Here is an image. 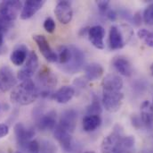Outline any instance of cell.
Instances as JSON below:
<instances>
[{"label": "cell", "mask_w": 153, "mask_h": 153, "mask_svg": "<svg viewBox=\"0 0 153 153\" xmlns=\"http://www.w3.org/2000/svg\"><path fill=\"white\" fill-rule=\"evenodd\" d=\"M28 56L29 53L27 46L21 44L15 47V48L13 50V52L10 55V60L14 66H20L26 61Z\"/></svg>", "instance_id": "obj_20"}, {"label": "cell", "mask_w": 153, "mask_h": 153, "mask_svg": "<svg viewBox=\"0 0 153 153\" xmlns=\"http://www.w3.org/2000/svg\"><path fill=\"white\" fill-rule=\"evenodd\" d=\"M102 105L104 109L110 112L114 113L120 109L124 94L122 92L123 89V80L117 75H108L102 80Z\"/></svg>", "instance_id": "obj_1"}, {"label": "cell", "mask_w": 153, "mask_h": 153, "mask_svg": "<svg viewBox=\"0 0 153 153\" xmlns=\"http://www.w3.org/2000/svg\"><path fill=\"white\" fill-rule=\"evenodd\" d=\"M109 45L112 50H117L125 46V40L120 29L117 26H111L109 35Z\"/></svg>", "instance_id": "obj_19"}, {"label": "cell", "mask_w": 153, "mask_h": 153, "mask_svg": "<svg viewBox=\"0 0 153 153\" xmlns=\"http://www.w3.org/2000/svg\"><path fill=\"white\" fill-rule=\"evenodd\" d=\"M3 42H4V38H3V34H2V33L0 32V47L2 46Z\"/></svg>", "instance_id": "obj_35"}, {"label": "cell", "mask_w": 153, "mask_h": 153, "mask_svg": "<svg viewBox=\"0 0 153 153\" xmlns=\"http://www.w3.org/2000/svg\"><path fill=\"white\" fill-rule=\"evenodd\" d=\"M54 137L57 142L60 143L61 147L65 153H81L82 147L81 145L73 140L71 133L61 129L56 126L54 129Z\"/></svg>", "instance_id": "obj_4"}, {"label": "cell", "mask_w": 153, "mask_h": 153, "mask_svg": "<svg viewBox=\"0 0 153 153\" xmlns=\"http://www.w3.org/2000/svg\"><path fill=\"white\" fill-rule=\"evenodd\" d=\"M16 153H22V151H17Z\"/></svg>", "instance_id": "obj_40"}, {"label": "cell", "mask_w": 153, "mask_h": 153, "mask_svg": "<svg viewBox=\"0 0 153 153\" xmlns=\"http://www.w3.org/2000/svg\"><path fill=\"white\" fill-rule=\"evenodd\" d=\"M9 133V127L5 124H0V139L5 137Z\"/></svg>", "instance_id": "obj_32"}, {"label": "cell", "mask_w": 153, "mask_h": 153, "mask_svg": "<svg viewBox=\"0 0 153 153\" xmlns=\"http://www.w3.org/2000/svg\"><path fill=\"white\" fill-rule=\"evenodd\" d=\"M103 14H104L110 21L114 22V21H116V19H117V14L115 13L112 9H111V8H108L107 11H106Z\"/></svg>", "instance_id": "obj_33"}, {"label": "cell", "mask_w": 153, "mask_h": 153, "mask_svg": "<svg viewBox=\"0 0 153 153\" xmlns=\"http://www.w3.org/2000/svg\"><path fill=\"white\" fill-rule=\"evenodd\" d=\"M0 109H1V107H0Z\"/></svg>", "instance_id": "obj_41"}, {"label": "cell", "mask_w": 153, "mask_h": 153, "mask_svg": "<svg viewBox=\"0 0 153 153\" xmlns=\"http://www.w3.org/2000/svg\"><path fill=\"white\" fill-rule=\"evenodd\" d=\"M54 14L57 20L62 24H68L73 17V10L71 5L68 1H60L54 8Z\"/></svg>", "instance_id": "obj_10"}, {"label": "cell", "mask_w": 153, "mask_h": 153, "mask_svg": "<svg viewBox=\"0 0 153 153\" xmlns=\"http://www.w3.org/2000/svg\"><path fill=\"white\" fill-rule=\"evenodd\" d=\"M72 50V56L70 62L62 67V70L67 74L74 75L78 73L84 66L85 64V56L82 50L73 45H71Z\"/></svg>", "instance_id": "obj_8"}, {"label": "cell", "mask_w": 153, "mask_h": 153, "mask_svg": "<svg viewBox=\"0 0 153 153\" xmlns=\"http://www.w3.org/2000/svg\"><path fill=\"white\" fill-rule=\"evenodd\" d=\"M87 35L90 42L94 47L98 49L104 48V37H105V30L101 25H94L89 28L87 31Z\"/></svg>", "instance_id": "obj_14"}, {"label": "cell", "mask_w": 153, "mask_h": 153, "mask_svg": "<svg viewBox=\"0 0 153 153\" xmlns=\"http://www.w3.org/2000/svg\"><path fill=\"white\" fill-rule=\"evenodd\" d=\"M102 111V109L101 103L99 101V98L96 95H94L93 99H92V102L87 107V109H86L87 115H100Z\"/></svg>", "instance_id": "obj_25"}, {"label": "cell", "mask_w": 153, "mask_h": 153, "mask_svg": "<svg viewBox=\"0 0 153 153\" xmlns=\"http://www.w3.org/2000/svg\"><path fill=\"white\" fill-rule=\"evenodd\" d=\"M141 122L142 124L149 131H153V111L152 103L150 101H143L141 105Z\"/></svg>", "instance_id": "obj_17"}, {"label": "cell", "mask_w": 153, "mask_h": 153, "mask_svg": "<svg viewBox=\"0 0 153 153\" xmlns=\"http://www.w3.org/2000/svg\"><path fill=\"white\" fill-rule=\"evenodd\" d=\"M152 111H153V100H152Z\"/></svg>", "instance_id": "obj_39"}, {"label": "cell", "mask_w": 153, "mask_h": 153, "mask_svg": "<svg viewBox=\"0 0 153 153\" xmlns=\"http://www.w3.org/2000/svg\"><path fill=\"white\" fill-rule=\"evenodd\" d=\"M57 54V61L59 64L63 67L65 66L71 60V56H72V50L71 47L70 46H61L58 48V53Z\"/></svg>", "instance_id": "obj_24"}, {"label": "cell", "mask_w": 153, "mask_h": 153, "mask_svg": "<svg viewBox=\"0 0 153 153\" xmlns=\"http://www.w3.org/2000/svg\"><path fill=\"white\" fill-rule=\"evenodd\" d=\"M23 4L18 0H7L0 3V16L5 21L12 23L18 17Z\"/></svg>", "instance_id": "obj_6"}, {"label": "cell", "mask_w": 153, "mask_h": 153, "mask_svg": "<svg viewBox=\"0 0 153 153\" xmlns=\"http://www.w3.org/2000/svg\"><path fill=\"white\" fill-rule=\"evenodd\" d=\"M20 147L26 153H38L40 151V144L35 140H31Z\"/></svg>", "instance_id": "obj_26"}, {"label": "cell", "mask_w": 153, "mask_h": 153, "mask_svg": "<svg viewBox=\"0 0 153 153\" xmlns=\"http://www.w3.org/2000/svg\"><path fill=\"white\" fill-rule=\"evenodd\" d=\"M112 65L117 73L124 76H130L133 73L132 66L129 60L124 57H117L112 61Z\"/></svg>", "instance_id": "obj_21"}, {"label": "cell", "mask_w": 153, "mask_h": 153, "mask_svg": "<svg viewBox=\"0 0 153 153\" xmlns=\"http://www.w3.org/2000/svg\"><path fill=\"white\" fill-rule=\"evenodd\" d=\"M33 39L37 43L40 53L48 62L53 63L57 61V54L52 49L48 40L44 35H40V34L34 35Z\"/></svg>", "instance_id": "obj_13"}, {"label": "cell", "mask_w": 153, "mask_h": 153, "mask_svg": "<svg viewBox=\"0 0 153 153\" xmlns=\"http://www.w3.org/2000/svg\"><path fill=\"white\" fill-rule=\"evenodd\" d=\"M39 96V90L35 82L30 79L22 81L16 86L10 94L12 103L19 106H28L37 100Z\"/></svg>", "instance_id": "obj_3"}, {"label": "cell", "mask_w": 153, "mask_h": 153, "mask_svg": "<svg viewBox=\"0 0 153 153\" xmlns=\"http://www.w3.org/2000/svg\"><path fill=\"white\" fill-rule=\"evenodd\" d=\"M17 79L12 68L8 66H3L0 68V91L5 92L11 90L16 84Z\"/></svg>", "instance_id": "obj_11"}, {"label": "cell", "mask_w": 153, "mask_h": 153, "mask_svg": "<svg viewBox=\"0 0 153 153\" xmlns=\"http://www.w3.org/2000/svg\"><path fill=\"white\" fill-rule=\"evenodd\" d=\"M85 78L86 79V81H96L99 78L102 76L103 73H104V69L103 67L98 64V63H92L88 66H86V67L85 68Z\"/></svg>", "instance_id": "obj_22"}, {"label": "cell", "mask_w": 153, "mask_h": 153, "mask_svg": "<svg viewBox=\"0 0 153 153\" xmlns=\"http://www.w3.org/2000/svg\"><path fill=\"white\" fill-rule=\"evenodd\" d=\"M86 82H87V81L85 78L84 80H81V78H78V79H76V81H74V84L78 87H84L86 84Z\"/></svg>", "instance_id": "obj_34"}, {"label": "cell", "mask_w": 153, "mask_h": 153, "mask_svg": "<svg viewBox=\"0 0 153 153\" xmlns=\"http://www.w3.org/2000/svg\"><path fill=\"white\" fill-rule=\"evenodd\" d=\"M97 4V6L100 10V12L103 14L109 7V1H103V0H101V1H98L96 2Z\"/></svg>", "instance_id": "obj_31"}, {"label": "cell", "mask_w": 153, "mask_h": 153, "mask_svg": "<svg viewBox=\"0 0 153 153\" xmlns=\"http://www.w3.org/2000/svg\"><path fill=\"white\" fill-rule=\"evenodd\" d=\"M75 95V90L71 86H62L53 94V99L59 104H66Z\"/></svg>", "instance_id": "obj_18"}, {"label": "cell", "mask_w": 153, "mask_h": 153, "mask_svg": "<svg viewBox=\"0 0 153 153\" xmlns=\"http://www.w3.org/2000/svg\"><path fill=\"white\" fill-rule=\"evenodd\" d=\"M137 34H138L139 38L145 42L146 45L153 47V32L146 30V29H141L138 31Z\"/></svg>", "instance_id": "obj_27"}, {"label": "cell", "mask_w": 153, "mask_h": 153, "mask_svg": "<svg viewBox=\"0 0 153 153\" xmlns=\"http://www.w3.org/2000/svg\"><path fill=\"white\" fill-rule=\"evenodd\" d=\"M85 153H95L94 151H86V152H85Z\"/></svg>", "instance_id": "obj_38"}, {"label": "cell", "mask_w": 153, "mask_h": 153, "mask_svg": "<svg viewBox=\"0 0 153 153\" xmlns=\"http://www.w3.org/2000/svg\"><path fill=\"white\" fill-rule=\"evenodd\" d=\"M143 20L145 23L153 25V3L145 8L143 12Z\"/></svg>", "instance_id": "obj_28"}, {"label": "cell", "mask_w": 153, "mask_h": 153, "mask_svg": "<svg viewBox=\"0 0 153 153\" xmlns=\"http://www.w3.org/2000/svg\"><path fill=\"white\" fill-rule=\"evenodd\" d=\"M38 81L42 86L43 90H39V95L42 97L47 98L49 96L53 97L52 90L57 85V78L54 74L47 67H43L38 75Z\"/></svg>", "instance_id": "obj_5"}, {"label": "cell", "mask_w": 153, "mask_h": 153, "mask_svg": "<svg viewBox=\"0 0 153 153\" xmlns=\"http://www.w3.org/2000/svg\"><path fill=\"white\" fill-rule=\"evenodd\" d=\"M44 0H27L23 3L20 17L22 20H28L34 16L45 5Z\"/></svg>", "instance_id": "obj_15"}, {"label": "cell", "mask_w": 153, "mask_h": 153, "mask_svg": "<svg viewBox=\"0 0 153 153\" xmlns=\"http://www.w3.org/2000/svg\"><path fill=\"white\" fill-rule=\"evenodd\" d=\"M56 25L55 22L52 17H47L45 22H44V29L48 32V33H53L55 31Z\"/></svg>", "instance_id": "obj_30"}, {"label": "cell", "mask_w": 153, "mask_h": 153, "mask_svg": "<svg viewBox=\"0 0 153 153\" xmlns=\"http://www.w3.org/2000/svg\"><path fill=\"white\" fill-rule=\"evenodd\" d=\"M42 153H56L55 145L49 141H43L40 146Z\"/></svg>", "instance_id": "obj_29"}, {"label": "cell", "mask_w": 153, "mask_h": 153, "mask_svg": "<svg viewBox=\"0 0 153 153\" xmlns=\"http://www.w3.org/2000/svg\"><path fill=\"white\" fill-rule=\"evenodd\" d=\"M151 72H152V75H153V64L151 66Z\"/></svg>", "instance_id": "obj_37"}, {"label": "cell", "mask_w": 153, "mask_h": 153, "mask_svg": "<svg viewBox=\"0 0 153 153\" xmlns=\"http://www.w3.org/2000/svg\"><path fill=\"white\" fill-rule=\"evenodd\" d=\"M14 134L19 146H22L32 140L35 131L31 127H26L22 123H17L14 125Z\"/></svg>", "instance_id": "obj_16"}, {"label": "cell", "mask_w": 153, "mask_h": 153, "mask_svg": "<svg viewBox=\"0 0 153 153\" xmlns=\"http://www.w3.org/2000/svg\"><path fill=\"white\" fill-rule=\"evenodd\" d=\"M142 153H153V151H142Z\"/></svg>", "instance_id": "obj_36"}, {"label": "cell", "mask_w": 153, "mask_h": 153, "mask_svg": "<svg viewBox=\"0 0 153 153\" xmlns=\"http://www.w3.org/2000/svg\"><path fill=\"white\" fill-rule=\"evenodd\" d=\"M135 140L132 135H125L123 128L116 124L112 132L102 142V153H133Z\"/></svg>", "instance_id": "obj_2"}, {"label": "cell", "mask_w": 153, "mask_h": 153, "mask_svg": "<svg viewBox=\"0 0 153 153\" xmlns=\"http://www.w3.org/2000/svg\"><path fill=\"white\" fill-rule=\"evenodd\" d=\"M77 122V113L74 109H69L64 111L60 118V121L56 126L60 127L61 129L72 133L76 126Z\"/></svg>", "instance_id": "obj_12"}, {"label": "cell", "mask_w": 153, "mask_h": 153, "mask_svg": "<svg viewBox=\"0 0 153 153\" xmlns=\"http://www.w3.org/2000/svg\"><path fill=\"white\" fill-rule=\"evenodd\" d=\"M36 124L41 131H51L56 127V112L50 110L45 113H38L36 115Z\"/></svg>", "instance_id": "obj_9"}, {"label": "cell", "mask_w": 153, "mask_h": 153, "mask_svg": "<svg viewBox=\"0 0 153 153\" xmlns=\"http://www.w3.org/2000/svg\"><path fill=\"white\" fill-rule=\"evenodd\" d=\"M38 57L35 51H30L29 56L25 61V65L22 66L21 70L17 73V79L24 81L27 80H30L38 68Z\"/></svg>", "instance_id": "obj_7"}, {"label": "cell", "mask_w": 153, "mask_h": 153, "mask_svg": "<svg viewBox=\"0 0 153 153\" xmlns=\"http://www.w3.org/2000/svg\"><path fill=\"white\" fill-rule=\"evenodd\" d=\"M102 124V118L100 115H87L83 119V129L85 132H94Z\"/></svg>", "instance_id": "obj_23"}]
</instances>
